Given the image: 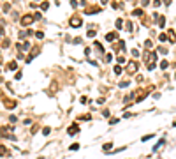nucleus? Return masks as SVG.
I'll return each instance as SVG.
<instances>
[{
    "label": "nucleus",
    "mask_w": 176,
    "mask_h": 159,
    "mask_svg": "<svg viewBox=\"0 0 176 159\" xmlns=\"http://www.w3.org/2000/svg\"><path fill=\"white\" fill-rule=\"evenodd\" d=\"M34 20H35V18H34V14H25V16L21 18V25H25V27H27V25H30Z\"/></svg>",
    "instance_id": "obj_1"
},
{
    "label": "nucleus",
    "mask_w": 176,
    "mask_h": 159,
    "mask_svg": "<svg viewBox=\"0 0 176 159\" xmlns=\"http://www.w3.org/2000/svg\"><path fill=\"white\" fill-rule=\"evenodd\" d=\"M83 25V20L79 16H72L71 18V27H81Z\"/></svg>",
    "instance_id": "obj_2"
},
{
    "label": "nucleus",
    "mask_w": 176,
    "mask_h": 159,
    "mask_svg": "<svg viewBox=\"0 0 176 159\" xmlns=\"http://www.w3.org/2000/svg\"><path fill=\"white\" fill-rule=\"evenodd\" d=\"M127 71H129V73H136V71H137V64H136V62H129Z\"/></svg>",
    "instance_id": "obj_3"
},
{
    "label": "nucleus",
    "mask_w": 176,
    "mask_h": 159,
    "mask_svg": "<svg viewBox=\"0 0 176 159\" xmlns=\"http://www.w3.org/2000/svg\"><path fill=\"white\" fill-rule=\"evenodd\" d=\"M78 131H79V127H78V124H72V126L69 127V131H67V133H69V134L72 136V134H76Z\"/></svg>",
    "instance_id": "obj_4"
},
{
    "label": "nucleus",
    "mask_w": 176,
    "mask_h": 159,
    "mask_svg": "<svg viewBox=\"0 0 176 159\" xmlns=\"http://www.w3.org/2000/svg\"><path fill=\"white\" fill-rule=\"evenodd\" d=\"M153 138V134H145V136L141 138V141H148V140H152Z\"/></svg>",
    "instance_id": "obj_5"
},
{
    "label": "nucleus",
    "mask_w": 176,
    "mask_h": 159,
    "mask_svg": "<svg viewBox=\"0 0 176 159\" xmlns=\"http://www.w3.org/2000/svg\"><path fill=\"white\" fill-rule=\"evenodd\" d=\"M122 25H123V20L118 18V20H116V28H122Z\"/></svg>",
    "instance_id": "obj_6"
},
{
    "label": "nucleus",
    "mask_w": 176,
    "mask_h": 159,
    "mask_svg": "<svg viewBox=\"0 0 176 159\" xmlns=\"http://www.w3.org/2000/svg\"><path fill=\"white\" fill-rule=\"evenodd\" d=\"M114 37H116V34H107V35H106L107 41H114Z\"/></svg>",
    "instance_id": "obj_7"
},
{
    "label": "nucleus",
    "mask_w": 176,
    "mask_h": 159,
    "mask_svg": "<svg viewBox=\"0 0 176 159\" xmlns=\"http://www.w3.org/2000/svg\"><path fill=\"white\" fill-rule=\"evenodd\" d=\"M122 71H123V69H122L120 65H114V74H122Z\"/></svg>",
    "instance_id": "obj_8"
},
{
    "label": "nucleus",
    "mask_w": 176,
    "mask_h": 159,
    "mask_svg": "<svg viewBox=\"0 0 176 159\" xmlns=\"http://www.w3.org/2000/svg\"><path fill=\"white\" fill-rule=\"evenodd\" d=\"M21 48H23V50H30V42H23V46H21Z\"/></svg>",
    "instance_id": "obj_9"
},
{
    "label": "nucleus",
    "mask_w": 176,
    "mask_h": 159,
    "mask_svg": "<svg viewBox=\"0 0 176 159\" xmlns=\"http://www.w3.org/2000/svg\"><path fill=\"white\" fill-rule=\"evenodd\" d=\"M86 35H88V37H95V30H92V28H90V30L86 32Z\"/></svg>",
    "instance_id": "obj_10"
},
{
    "label": "nucleus",
    "mask_w": 176,
    "mask_h": 159,
    "mask_svg": "<svg viewBox=\"0 0 176 159\" xmlns=\"http://www.w3.org/2000/svg\"><path fill=\"white\" fill-rule=\"evenodd\" d=\"M132 14H136V16H141V14H143V11H141V9H134V12H132Z\"/></svg>",
    "instance_id": "obj_11"
},
{
    "label": "nucleus",
    "mask_w": 176,
    "mask_h": 159,
    "mask_svg": "<svg viewBox=\"0 0 176 159\" xmlns=\"http://www.w3.org/2000/svg\"><path fill=\"white\" fill-rule=\"evenodd\" d=\"M78 148H79V143H74V145H71L69 150H78Z\"/></svg>",
    "instance_id": "obj_12"
},
{
    "label": "nucleus",
    "mask_w": 176,
    "mask_h": 159,
    "mask_svg": "<svg viewBox=\"0 0 176 159\" xmlns=\"http://www.w3.org/2000/svg\"><path fill=\"white\" fill-rule=\"evenodd\" d=\"M11 42H9V39H7V41H5V39H4V42H2V48H7V46H9Z\"/></svg>",
    "instance_id": "obj_13"
},
{
    "label": "nucleus",
    "mask_w": 176,
    "mask_h": 159,
    "mask_svg": "<svg viewBox=\"0 0 176 159\" xmlns=\"http://www.w3.org/2000/svg\"><path fill=\"white\" fill-rule=\"evenodd\" d=\"M111 58H113V55H111V53H106V62H109Z\"/></svg>",
    "instance_id": "obj_14"
},
{
    "label": "nucleus",
    "mask_w": 176,
    "mask_h": 159,
    "mask_svg": "<svg viewBox=\"0 0 176 159\" xmlns=\"http://www.w3.org/2000/svg\"><path fill=\"white\" fill-rule=\"evenodd\" d=\"M7 67H9V69H16V67H18V65H16V62H11L9 65H7Z\"/></svg>",
    "instance_id": "obj_15"
},
{
    "label": "nucleus",
    "mask_w": 176,
    "mask_h": 159,
    "mask_svg": "<svg viewBox=\"0 0 176 159\" xmlns=\"http://www.w3.org/2000/svg\"><path fill=\"white\" fill-rule=\"evenodd\" d=\"M167 65H169V64H167L166 60H162V62H160V67H162V69H166Z\"/></svg>",
    "instance_id": "obj_16"
},
{
    "label": "nucleus",
    "mask_w": 176,
    "mask_h": 159,
    "mask_svg": "<svg viewBox=\"0 0 176 159\" xmlns=\"http://www.w3.org/2000/svg\"><path fill=\"white\" fill-rule=\"evenodd\" d=\"M109 148H111V143H106V145H104V147H102V150H104V152H106V150H109Z\"/></svg>",
    "instance_id": "obj_17"
},
{
    "label": "nucleus",
    "mask_w": 176,
    "mask_h": 159,
    "mask_svg": "<svg viewBox=\"0 0 176 159\" xmlns=\"http://www.w3.org/2000/svg\"><path fill=\"white\" fill-rule=\"evenodd\" d=\"M158 39H160V41H166V39H167L166 34H158Z\"/></svg>",
    "instance_id": "obj_18"
},
{
    "label": "nucleus",
    "mask_w": 176,
    "mask_h": 159,
    "mask_svg": "<svg viewBox=\"0 0 176 159\" xmlns=\"http://www.w3.org/2000/svg\"><path fill=\"white\" fill-rule=\"evenodd\" d=\"M35 37H37V39H42V37H44V34H42V32H37V34H35Z\"/></svg>",
    "instance_id": "obj_19"
},
{
    "label": "nucleus",
    "mask_w": 176,
    "mask_h": 159,
    "mask_svg": "<svg viewBox=\"0 0 176 159\" xmlns=\"http://www.w3.org/2000/svg\"><path fill=\"white\" fill-rule=\"evenodd\" d=\"M50 131H51V129H50V127H44V131H42V133H44V134H46V136H48V134H50Z\"/></svg>",
    "instance_id": "obj_20"
},
{
    "label": "nucleus",
    "mask_w": 176,
    "mask_h": 159,
    "mask_svg": "<svg viewBox=\"0 0 176 159\" xmlns=\"http://www.w3.org/2000/svg\"><path fill=\"white\" fill-rule=\"evenodd\" d=\"M48 7H50V4H48V2H44V4L41 5V9H48Z\"/></svg>",
    "instance_id": "obj_21"
},
{
    "label": "nucleus",
    "mask_w": 176,
    "mask_h": 159,
    "mask_svg": "<svg viewBox=\"0 0 176 159\" xmlns=\"http://www.w3.org/2000/svg\"><path fill=\"white\" fill-rule=\"evenodd\" d=\"M5 106H7V108H14V106H16V103H5Z\"/></svg>",
    "instance_id": "obj_22"
},
{
    "label": "nucleus",
    "mask_w": 176,
    "mask_h": 159,
    "mask_svg": "<svg viewBox=\"0 0 176 159\" xmlns=\"http://www.w3.org/2000/svg\"><path fill=\"white\" fill-rule=\"evenodd\" d=\"M116 60H118L120 64H123V62H125V58H123V57H120V55H118V58H116Z\"/></svg>",
    "instance_id": "obj_23"
},
{
    "label": "nucleus",
    "mask_w": 176,
    "mask_h": 159,
    "mask_svg": "<svg viewBox=\"0 0 176 159\" xmlns=\"http://www.w3.org/2000/svg\"><path fill=\"white\" fill-rule=\"evenodd\" d=\"M145 46L146 48H152V41H145Z\"/></svg>",
    "instance_id": "obj_24"
}]
</instances>
